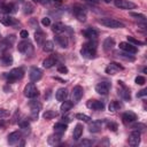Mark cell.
Masks as SVG:
<instances>
[{
	"label": "cell",
	"mask_w": 147,
	"mask_h": 147,
	"mask_svg": "<svg viewBox=\"0 0 147 147\" xmlns=\"http://www.w3.org/2000/svg\"><path fill=\"white\" fill-rule=\"evenodd\" d=\"M80 54L86 59H94L96 56V42L88 41L84 44L80 49Z\"/></svg>",
	"instance_id": "obj_1"
},
{
	"label": "cell",
	"mask_w": 147,
	"mask_h": 147,
	"mask_svg": "<svg viewBox=\"0 0 147 147\" xmlns=\"http://www.w3.org/2000/svg\"><path fill=\"white\" fill-rule=\"evenodd\" d=\"M99 23L106 28H110V29H121V28H124V24L115 18H109V17H106V18H101L99 20Z\"/></svg>",
	"instance_id": "obj_2"
},
{
	"label": "cell",
	"mask_w": 147,
	"mask_h": 147,
	"mask_svg": "<svg viewBox=\"0 0 147 147\" xmlns=\"http://www.w3.org/2000/svg\"><path fill=\"white\" fill-rule=\"evenodd\" d=\"M24 76V70L23 68H14L11 69L8 74H7V80L9 83H13L15 80H18L21 78H23Z\"/></svg>",
	"instance_id": "obj_3"
},
{
	"label": "cell",
	"mask_w": 147,
	"mask_h": 147,
	"mask_svg": "<svg viewBox=\"0 0 147 147\" xmlns=\"http://www.w3.org/2000/svg\"><path fill=\"white\" fill-rule=\"evenodd\" d=\"M15 42V36L10 34V36H7L6 38L1 39L0 40V55H3L5 52L10 48V46Z\"/></svg>",
	"instance_id": "obj_4"
},
{
	"label": "cell",
	"mask_w": 147,
	"mask_h": 147,
	"mask_svg": "<svg viewBox=\"0 0 147 147\" xmlns=\"http://www.w3.org/2000/svg\"><path fill=\"white\" fill-rule=\"evenodd\" d=\"M38 95H39V91L37 90L33 83H30L24 87V96L29 99H33V98H37Z\"/></svg>",
	"instance_id": "obj_5"
},
{
	"label": "cell",
	"mask_w": 147,
	"mask_h": 147,
	"mask_svg": "<svg viewBox=\"0 0 147 147\" xmlns=\"http://www.w3.org/2000/svg\"><path fill=\"white\" fill-rule=\"evenodd\" d=\"M118 94L126 101H130L131 100V95H130V90L127 88V86L122 82V80H118Z\"/></svg>",
	"instance_id": "obj_6"
},
{
	"label": "cell",
	"mask_w": 147,
	"mask_h": 147,
	"mask_svg": "<svg viewBox=\"0 0 147 147\" xmlns=\"http://www.w3.org/2000/svg\"><path fill=\"white\" fill-rule=\"evenodd\" d=\"M0 23H2L6 26H15V25L18 24L17 21L14 17H11L8 14H5V13H0Z\"/></svg>",
	"instance_id": "obj_7"
},
{
	"label": "cell",
	"mask_w": 147,
	"mask_h": 147,
	"mask_svg": "<svg viewBox=\"0 0 147 147\" xmlns=\"http://www.w3.org/2000/svg\"><path fill=\"white\" fill-rule=\"evenodd\" d=\"M17 49H18V52H21L23 54H29L32 52V44L29 40H22L18 42Z\"/></svg>",
	"instance_id": "obj_8"
},
{
	"label": "cell",
	"mask_w": 147,
	"mask_h": 147,
	"mask_svg": "<svg viewBox=\"0 0 147 147\" xmlns=\"http://www.w3.org/2000/svg\"><path fill=\"white\" fill-rule=\"evenodd\" d=\"M29 106H30V109H31V117L32 118H37L38 117V114L41 109V103L37 100H32L29 102Z\"/></svg>",
	"instance_id": "obj_9"
},
{
	"label": "cell",
	"mask_w": 147,
	"mask_h": 147,
	"mask_svg": "<svg viewBox=\"0 0 147 147\" xmlns=\"http://www.w3.org/2000/svg\"><path fill=\"white\" fill-rule=\"evenodd\" d=\"M140 137H141V134H140V132L138 130L132 131L130 133V136H129V145L132 146V147L138 146L140 144Z\"/></svg>",
	"instance_id": "obj_10"
},
{
	"label": "cell",
	"mask_w": 147,
	"mask_h": 147,
	"mask_svg": "<svg viewBox=\"0 0 147 147\" xmlns=\"http://www.w3.org/2000/svg\"><path fill=\"white\" fill-rule=\"evenodd\" d=\"M114 3L119 9H133V8H136V3H133L129 0H115Z\"/></svg>",
	"instance_id": "obj_11"
},
{
	"label": "cell",
	"mask_w": 147,
	"mask_h": 147,
	"mask_svg": "<svg viewBox=\"0 0 147 147\" xmlns=\"http://www.w3.org/2000/svg\"><path fill=\"white\" fill-rule=\"evenodd\" d=\"M72 13L79 22H85L86 21V13H85L84 8H82L80 6H75L72 8Z\"/></svg>",
	"instance_id": "obj_12"
},
{
	"label": "cell",
	"mask_w": 147,
	"mask_h": 147,
	"mask_svg": "<svg viewBox=\"0 0 147 147\" xmlns=\"http://www.w3.org/2000/svg\"><path fill=\"white\" fill-rule=\"evenodd\" d=\"M109 90H110V84H109L108 82H101V83H99V84L95 86V91H96L99 94H101V95L108 94Z\"/></svg>",
	"instance_id": "obj_13"
},
{
	"label": "cell",
	"mask_w": 147,
	"mask_h": 147,
	"mask_svg": "<svg viewBox=\"0 0 147 147\" xmlns=\"http://www.w3.org/2000/svg\"><path fill=\"white\" fill-rule=\"evenodd\" d=\"M119 48L122 51L126 52V53H130V54H136L138 52V49H137V47L134 45H132L130 42H125V41L119 42Z\"/></svg>",
	"instance_id": "obj_14"
},
{
	"label": "cell",
	"mask_w": 147,
	"mask_h": 147,
	"mask_svg": "<svg viewBox=\"0 0 147 147\" xmlns=\"http://www.w3.org/2000/svg\"><path fill=\"white\" fill-rule=\"evenodd\" d=\"M41 76H42V72H41V70H40L39 68H36V67L31 68V70H30V72H29V77H30V80H31L32 83L38 82V80L41 78Z\"/></svg>",
	"instance_id": "obj_15"
},
{
	"label": "cell",
	"mask_w": 147,
	"mask_h": 147,
	"mask_svg": "<svg viewBox=\"0 0 147 147\" xmlns=\"http://www.w3.org/2000/svg\"><path fill=\"white\" fill-rule=\"evenodd\" d=\"M119 70H123V67L119 65V64L116 63V62H111V63H109V65L106 68V74H108V75H115V74L118 72Z\"/></svg>",
	"instance_id": "obj_16"
},
{
	"label": "cell",
	"mask_w": 147,
	"mask_h": 147,
	"mask_svg": "<svg viewBox=\"0 0 147 147\" xmlns=\"http://www.w3.org/2000/svg\"><path fill=\"white\" fill-rule=\"evenodd\" d=\"M86 106L90 108V109H93V110H102L105 108V105L103 102L99 101V100H88Z\"/></svg>",
	"instance_id": "obj_17"
},
{
	"label": "cell",
	"mask_w": 147,
	"mask_h": 147,
	"mask_svg": "<svg viewBox=\"0 0 147 147\" xmlns=\"http://www.w3.org/2000/svg\"><path fill=\"white\" fill-rule=\"evenodd\" d=\"M1 10L5 13V14H14L17 11V6L13 2H9V3H3L1 5Z\"/></svg>",
	"instance_id": "obj_18"
},
{
	"label": "cell",
	"mask_w": 147,
	"mask_h": 147,
	"mask_svg": "<svg viewBox=\"0 0 147 147\" xmlns=\"http://www.w3.org/2000/svg\"><path fill=\"white\" fill-rule=\"evenodd\" d=\"M21 138H22V133H21L20 131H14V132H11V133L8 134L7 141H8L9 145H15L16 142L20 141Z\"/></svg>",
	"instance_id": "obj_19"
},
{
	"label": "cell",
	"mask_w": 147,
	"mask_h": 147,
	"mask_svg": "<svg viewBox=\"0 0 147 147\" xmlns=\"http://www.w3.org/2000/svg\"><path fill=\"white\" fill-rule=\"evenodd\" d=\"M83 94H84V90L80 85H76L72 90V99L74 101H79L82 98H83Z\"/></svg>",
	"instance_id": "obj_20"
},
{
	"label": "cell",
	"mask_w": 147,
	"mask_h": 147,
	"mask_svg": "<svg viewBox=\"0 0 147 147\" xmlns=\"http://www.w3.org/2000/svg\"><path fill=\"white\" fill-rule=\"evenodd\" d=\"M83 36L85 38H87V39H92L93 40V39H95L99 36V32L96 30L92 29V28H88V29H86V30L83 31Z\"/></svg>",
	"instance_id": "obj_21"
},
{
	"label": "cell",
	"mask_w": 147,
	"mask_h": 147,
	"mask_svg": "<svg viewBox=\"0 0 147 147\" xmlns=\"http://www.w3.org/2000/svg\"><path fill=\"white\" fill-rule=\"evenodd\" d=\"M122 119L124 123H132V122L137 121V115L132 111H126L122 115Z\"/></svg>",
	"instance_id": "obj_22"
},
{
	"label": "cell",
	"mask_w": 147,
	"mask_h": 147,
	"mask_svg": "<svg viewBox=\"0 0 147 147\" xmlns=\"http://www.w3.org/2000/svg\"><path fill=\"white\" fill-rule=\"evenodd\" d=\"M101 127H102V121H94V122H92L90 124L88 130L92 133H96V132L101 131Z\"/></svg>",
	"instance_id": "obj_23"
},
{
	"label": "cell",
	"mask_w": 147,
	"mask_h": 147,
	"mask_svg": "<svg viewBox=\"0 0 147 147\" xmlns=\"http://www.w3.org/2000/svg\"><path fill=\"white\" fill-rule=\"evenodd\" d=\"M55 40H56V42H57L61 47H63V48H67V47H68L69 41H68V38H67L65 36H62V34L60 33V34L55 36Z\"/></svg>",
	"instance_id": "obj_24"
},
{
	"label": "cell",
	"mask_w": 147,
	"mask_h": 147,
	"mask_svg": "<svg viewBox=\"0 0 147 147\" xmlns=\"http://www.w3.org/2000/svg\"><path fill=\"white\" fill-rule=\"evenodd\" d=\"M68 96V91L67 88H59L55 93V98L57 101H64Z\"/></svg>",
	"instance_id": "obj_25"
},
{
	"label": "cell",
	"mask_w": 147,
	"mask_h": 147,
	"mask_svg": "<svg viewBox=\"0 0 147 147\" xmlns=\"http://www.w3.org/2000/svg\"><path fill=\"white\" fill-rule=\"evenodd\" d=\"M48 144L49 145H52V146H55V145H59L60 144V141H61V133H57V132H55L54 134H52V136H49V138H48Z\"/></svg>",
	"instance_id": "obj_26"
},
{
	"label": "cell",
	"mask_w": 147,
	"mask_h": 147,
	"mask_svg": "<svg viewBox=\"0 0 147 147\" xmlns=\"http://www.w3.org/2000/svg\"><path fill=\"white\" fill-rule=\"evenodd\" d=\"M34 39H36V41H37V44L39 46H42L44 42H45V33H44V31L37 30L36 33H34Z\"/></svg>",
	"instance_id": "obj_27"
},
{
	"label": "cell",
	"mask_w": 147,
	"mask_h": 147,
	"mask_svg": "<svg viewBox=\"0 0 147 147\" xmlns=\"http://www.w3.org/2000/svg\"><path fill=\"white\" fill-rule=\"evenodd\" d=\"M0 62H1V64L5 65V67L10 65V64L13 63V56H11L10 54H3V55H1V57H0Z\"/></svg>",
	"instance_id": "obj_28"
},
{
	"label": "cell",
	"mask_w": 147,
	"mask_h": 147,
	"mask_svg": "<svg viewBox=\"0 0 147 147\" xmlns=\"http://www.w3.org/2000/svg\"><path fill=\"white\" fill-rule=\"evenodd\" d=\"M83 134V125L82 124H77L74 129V132H72V138L74 140H78L80 138V136Z\"/></svg>",
	"instance_id": "obj_29"
},
{
	"label": "cell",
	"mask_w": 147,
	"mask_h": 147,
	"mask_svg": "<svg viewBox=\"0 0 147 147\" xmlns=\"http://www.w3.org/2000/svg\"><path fill=\"white\" fill-rule=\"evenodd\" d=\"M114 46H115V40H114L113 38H107V39H105V41H103V49H105L106 52L111 51V49L114 48Z\"/></svg>",
	"instance_id": "obj_30"
},
{
	"label": "cell",
	"mask_w": 147,
	"mask_h": 147,
	"mask_svg": "<svg viewBox=\"0 0 147 147\" xmlns=\"http://www.w3.org/2000/svg\"><path fill=\"white\" fill-rule=\"evenodd\" d=\"M68 129V125L67 124H64L63 122H59V123H55L54 124V131L55 132H57V133H63V132H65V130Z\"/></svg>",
	"instance_id": "obj_31"
},
{
	"label": "cell",
	"mask_w": 147,
	"mask_h": 147,
	"mask_svg": "<svg viewBox=\"0 0 147 147\" xmlns=\"http://www.w3.org/2000/svg\"><path fill=\"white\" fill-rule=\"evenodd\" d=\"M54 64H55V59L54 57H47V59H45L42 61V67L46 68V69L52 68Z\"/></svg>",
	"instance_id": "obj_32"
},
{
	"label": "cell",
	"mask_w": 147,
	"mask_h": 147,
	"mask_svg": "<svg viewBox=\"0 0 147 147\" xmlns=\"http://www.w3.org/2000/svg\"><path fill=\"white\" fill-rule=\"evenodd\" d=\"M52 30H53V32H55V33L60 34V33H62V32L65 30V26H64L62 23H55V24L53 25Z\"/></svg>",
	"instance_id": "obj_33"
},
{
	"label": "cell",
	"mask_w": 147,
	"mask_h": 147,
	"mask_svg": "<svg viewBox=\"0 0 147 147\" xmlns=\"http://www.w3.org/2000/svg\"><path fill=\"white\" fill-rule=\"evenodd\" d=\"M53 49H54V44H53V41L47 40V41L44 42V45H42V51H44V52L49 53V52H52Z\"/></svg>",
	"instance_id": "obj_34"
},
{
	"label": "cell",
	"mask_w": 147,
	"mask_h": 147,
	"mask_svg": "<svg viewBox=\"0 0 147 147\" xmlns=\"http://www.w3.org/2000/svg\"><path fill=\"white\" fill-rule=\"evenodd\" d=\"M72 108V102L71 101H62V105H61V110L63 111V113H67V111H69L70 109Z\"/></svg>",
	"instance_id": "obj_35"
},
{
	"label": "cell",
	"mask_w": 147,
	"mask_h": 147,
	"mask_svg": "<svg viewBox=\"0 0 147 147\" xmlns=\"http://www.w3.org/2000/svg\"><path fill=\"white\" fill-rule=\"evenodd\" d=\"M56 116H57V111H55V110H46L42 115V117L46 119H51V118H54Z\"/></svg>",
	"instance_id": "obj_36"
},
{
	"label": "cell",
	"mask_w": 147,
	"mask_h": 147,
	"mask_svg": "<svg viewBox=\"0 0 147 147\" xmlns=\"http://www.w3.org/2000/svg\"><path fill=\"white\" fill-rule=\"evenodd\" d=\"M33 6L30 3V2H25L24 5H23V11H24V14H32L33 13Z\"/></svg>",
	"instance_id": "obj_37"
},
{
	"label": "cell",
	"mask_w": 147,
	"mask_h": 147,
	"mask_svg": "<svg viewBox=\"0 0 147 147\" xmlns=\"http://www.w3.org/2000/svg\"><path fill=\"white\" fill-rule=\"evenodd\" d=\"M75 117H76L77 119H79V121H83V122H86V123H88V122L91 121V117H90L88 115H85V114H80V113L76 114V115H75Z\"/></svg>",
	"instance_id": "obj_38"
},
{
	"label": "cell",
	"mask_w": 147,
	"mask_h": 147,
	"mask_svg": "<svg viewBox=\"0 0 147 147\" xmlns=\"http://www.w3.org/2000/svg\"><path fill=\"white\" fill-rule=\"evenodd\" d=\"M119 107H121V105H119L118 101H111V102L109 103V106H108V109H109L110 111H116Z\"/></svg>",
	"instance_id": "obj_39"
},
{
	"label": "cell",
	"mask_w": 147,
	"mask_h": 147,
	"mask_svg": "<svg viewBox=\"0 0 147 147\" xmlns=\"http://www.w3.org/2000/svg\"><path fill=\"white\" fill-rule=\"evenodd\" d=\"M129 54H130V53H127V54H125V53H119V52L116 53V55H117L118 57H122V59H124V60H126V61H134V57H133V56H130Z\"/></svg>",
	"instance_id": "obj_40"
},
{
	"label": "cell",
	"mask_w": 147,
	"mask_h": 147,
	"mask_svg": "<svg viewBox=\"0 0 147 147\" xmlns=\"http://www.w3.org/2000/svg\"><path fill=\"white\" fill-rule=\"evenodd\" d=\"M130 15H131L132 17L137 18V20L142 21V22H145V21H146V16H145V15H142V14H138V13H130Z\"/></svg>",
	"instance_id": "obj_41"
},
{
	"label": "cell",
	"mask_w": 147,
	"mask_h": 147,
	"mask_svg": "<svg viewBox=\"0 0 147 147\" xmlns=\"http://www.w3.org/2000/svg\"><path fill=\"white\" fill-rule=\"evenodd\" d=\"M127 42H130V44H132V45H142V42H141L140 40L134 39V38H133V37H131V36H129V37H127Z\"/></svg>",
	"instance_id": "obj_42"
},
{
	"label": "cell",
	"mask_w": 147,
	"mask_h": 147,
	"mask_svg": "<svg viewBox=\"0 0 147 147\" xmlns=\"http://www.w3.org/2000/svg\"><path fill=\"white\" fill-rule=\"evenodd\" d=\"M134 82H136V84H138V85H144V84L146 83V79H145L144 76H137L136 79H134Z\"/></svg>",
	"instance_id": "obj_43"
},
{
	"label": "cell",
	"mask_w": 147,
	"mask_h": 147,
	"mask_svg": "<svg viewBox=\"0 0 147 147\" xmlns=\"http://www.w3.org/2000/svg\"><path fill=\"white\" fill-rule=\"evenodd\" d=\"M92 145H93V141L90 139H83V141L80 142V146H83V147H88Z\"/></svg>",
	"instance_id": "obj_44"
},
{
	"label": "cell",
	"mask_w": 147,
	"mask_h": 147,
	"mask_svg": "<svg viewBox=\"0 0 147 147\" xmlns=\"http://www.w3.org/2000/svg\"><path fill=\"white\" fill-rule=\"evenodd\" d=\"M107 126H108V129L111 130V131H116V130H117V124L114 123V122H109V123H107Z\"/></svg>",
	"instance_id": "obj_45"
},
{
	"label": "cell",
	"mask_w": 147,
	"mask_h": 147,
	"mask_svg": "<svg viewBox=\"0 0 147 147\" xmlns=\"http://www.w3.org/2000/svg\"><path fill=\"white\" fill-rule=\"evenodd\" d=\"M8 116H9V113H8V110L0 108V118H5V117H8Z\"/></svg>",
	"instance_id": "obj_46"
},
{
	"label": "cell",
	"mask_w": 147,
	"mask_h": 147,
	"mask_svg": "<svg viewBox=\"0 0 147 147\" xmlns=\"http://www.w3.org/2000/svg\"><path fill=\"white\" fill-rule=\"evenodd\" d=\"M57 71L61 74H68V68L65 65H59L57 67Z\"/></svg>",
	"instance_id": "obj_47"
},
{
	"label": "cell",
	"mask_w": 147,
	"mask_h": 147,
	"mask_svg": "<svg viewBox=\"0 0 147 147\" xmlns=\"http://www.w3.org/2000/svg\"><path fill=\"white\" fill-rule=\"evenodd\" d=\"M41 23H42V25H45V26H48V25L51 24V20H49L48 17H44V18L41 20Z\"/></svg>",
	"instance_id": "obj_48"
},
{
	"label": "cell",
	"mask_w": 147,
	"mask_h": 147,
	"mask_svg": "<svg viewBox=\"0 0 147 147\" xmlns=\"http://www.w3.org/2000/svg\"><path fill=\"white\" fill-rule=\"evenodd\" d=\"M20 126L22 127V129H29V122L28 121H24V122H20Z\"/></svg>",
	"instance_id": "obj_49"
},
{
	"label": "cell",
	"mask_w": 147,
	"mask_h": 147,
	"mask_svg": "<svg viewBox=\"0 0 147 147\" xmlns=\"http://www.w3.org/2000/svg\"><path fill=\"white\" fill-rule=\"evenodd\" d=\"M146 94H147V90L144 88V90L139 91V93H137V96H138V98H141V96H145Z\"/></svg>",
	"instance_id": "obj_50"
},
{
	"label": "cell",
	"mask_w": 147,
	"mask_h": 147,
	"mask_svg": "<svg viewBox=\"0 0 147 147\" xmlns=\"http://www.w3.org/2000/svg\"><path fill=\"white\" fill-rule=\"evenodd\" d=\"M20 36H21L23 39H25V38H28L29 33H28V31H26V30H22V31H21V33H20Z\"/></svg>",
	"instance_id": "obj_51"
},
{
	"label": "cell",
	"mask_w": 147,
	"mask_h": 147,
	"mask_svg": "<svg viewBox=\"0 0 147 147\" xmlns=\"http://www.w3.org/2000/svg\"><path fill=\"white\" fill-rule=\"evenodd\" d=\"M33 2H38V3H40L41 2V0H32Z\"/></svg>",
	"instance_id": "obj_52"
},
{
	"label": "cell",
	"mask_w": 147,
	"mask_h": 147,
	"mask_svg": "<svg viewBox=\"0 0 147 147\" xmlns=\"http://www.w3.org/2000/svg\"><path fill=\"white\" fill-rule=\"evenodd\" d=\"M142 71H144V74H146V72H147V69H146V68H144V69H142Z\"/></svg>",
	"instance_id": "obj_53"
},
{
	"label": "cell",
	"mask_w": 147,
	"mask_h": 147,
	"mask_svg": "<svg viewBox=\"0 0 147 147\" xmlns=\"http://www.w3.org/2000/svg\"><path fill=\"white\" fill-rule=\"evenodd\" d=\"M54 1H56V2H61V1H63V0H54Z\"/></svg>",
	"instance_id": "obj_54"
}]
</instances>
